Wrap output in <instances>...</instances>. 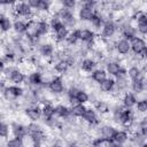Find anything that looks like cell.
<instances>
[{"mask_svg": "<svg viewBox=\"0 0 147 147\" xmlns=\"http://www.w3.org/2000/svg\"><path fill=\"white\" fill-rule=\"evenodd\" d=\"M114 119L124 126H129L133 122V113L129 108L117 107L114 110Z\"/></svg>", "mask_w": 147, "mask_h": 147, "instance_id": "1", "label": "cell"}, {"mask_svg": "<svg viewBox=\"0 0 147 147\" xmlns=\"http://www.w3.org/2000/svg\"><path fill=\"white\" fill-rule=\"evenodd\" d=\"M61 21L62 23L67 26V28H70V26H74L76 24V20H75V16L72 14L71 10L69 9H65L63 7H61L57 11V15H56Z\"/></svg>", "mask_w": 147, "mask_h": 147, "instance_id": "2", "label": "cell"}, {"mask_svg": "<svg viewBox=\"0 0 147 147\" xmlns=\"http://www.w3.org/2000/svg\"><path fill=\"white\" fill-rule=\"evenodd\" d=\"M51 30V25L47 21H38L34 26H33V33H32V37L34 38H39L41 36H45L48 33V31Z\"/></svg>", "mask_w": 147, "mask_h": 147, "instance_id": "3", "label": "cell"}, {"mask_svg": "<svg viewBox=\"0 0 147 147\" xmlns=\"http://www.w3.org/2000/svg\"><path fill=\"white\" fill-rule=\"evenodd\" d=\"M14 11L17 16L21 17H29L32 14V8L29 6L28 2H17L14 6Z\"/></svg>", "mask_w": 147, "mask_h": 147, "instance_id": "4", "label": "cell"}, {"mask_svg": "<svg viewBox=\"0 0 147 147\" xmlns=\"http://www.w3.org/2000/svg\"><path fill=\"white\" fill-rule=\"evenodd\" d=\"M130 46H131V51H132L134 54L141 55L147 45H146V41H145L142 38H140V37L137 36V37H134L133 39L130 40Z\"/></svg>", "mask_w": 147, "mask_h": 147, "instance_id": "5", "label": "cell"}, {"mask_svg": "<svg viewBox=\"0 0 147 147\" xmlns=\"http://www.w3.org/2000/svg\"><path fill=\"white\" fill-rule=\"evenodd\" d=\"M48 90L55 94H60L64 91V85H63V80L60 76H55L53 77L49 82H48Z\"/></svg>", "mask_w": 147, "mask_h": 147, "instance_id": "6", "label": "cell"}, {"mask_svg": "<svg viewBox=\"0 0 147 147\" xmlns=\"http://www.w3.org/2000/svg\"><path fill=\"white\" fill-rule=\"evenodd\" d=\"M2 92L8 98L9 96H11V98H20V96L23 95L24 90L21 86H18V85H8V86H6L2 90Z\"/></svg>", "mask_w": 147, "mask_h": 147, "instance_id": "7", "label": "cell"}, {"mask_svg": "<svg viewBox=\"0 0 147 147\" xmlns=\"http://www.w3.org/2000/svg\"><path fill=\"white\" fill-rule=\"evenodd\" d=\"M8 79L14 85H18L25 80V75L20 69H10L9 74H8Z\"/></svg>", "mask_w": 147, "mask_h": 147, "instance_id": "8", "label": "cell"}, {"mask_svg": "<svg viewBox=\"0 0 147 147\" xmlns=\"http://www.w3.org/2000/svg\"><path fill=\"white\" fill-rule=\"evenodd\" d=\"M116 32V25L113 21H105L101 30V36L103 38H110Z\"/></svg>", "mask_w": 147, "mask_h": 147, "instance_id": "9", "label": "cell"}, {"mask_svg": "<svg viewBox=\"0 0 147 147\" xmlns=\"http://www.w3.org/2000/svg\"><path fill=\"white\" fill-rule=\"evenodd\" d=\"M10 129H11V132L14 134V137H18V138H24L29 132H28V126H24L23 124L21 123H11L10 125Z\"/></svg>", "mask_w": 147, "mask_h": 147, "instance_id": "10", "label": "cell"}, {"mask_svg": "<svg viewBox=\"0 0 147 147\" xmlns=\"http://www.w3.org/2000/svg\"><path fill=\"white\" fill-rule=\"evenodd\" d=\"M82 118L88 123V124H92V125H96L99 124V119H98V115H96V111L92 108H86L84 115L82 116Z\"/></svg>", "mask_w": 147, "mask_h": 147, "instance_id": "11", "label": "cell"}, {"mask_svg": "<svg viewBox=\"0 0 147 147\" xmlns=\"http://www.w3.org/2000/svg\"><path fill=\"white\" fill-rule=\"evenodd\" d=\"M25 114H26V116H28L31 121H33V122L38 121V119L42 116V114H41V108H40L39 106H32V107L26 108V109H25Z\"/></svg>", "mask_w": 147, "mask_h": 147, "instance_id": "12", "label": "cell"}, {"mask_svg": "<svg viewBox=\"0 0 147 147\" xmlns=\"http://www.w3.org/2000/svg\"><path fill=\"white\" fill-rule=\"evenodd\" d=\"M115 47H116V51H117L119 54H122V55H126V54H129L130 51H131L130 41L126 40V39H124V38L119 39V40L116 42V46H115Z\"/></svg>", "mask_w": 147, "mask_h": 147, "instance_id": "13", "label": "cell"}, {"mask_svg": "<svg viewBox=\"0 0 147 147\" xmlns=\"http://www.w3.org/2000/svg\"><path fill=\"white\" fill-rule=\"evenodd\" d=\"M94 14H95V11L93 9L87 8V7H84V6H82L80 9H79V11H78L79 18L82 21H85V22H91L92 18H93V16H94Z\"/></svg>", "mask_w": 147, "mask_h": 147, "instance_id": "14", "label": "cell"}, {"mask_svg": "<svg viewBox=\"0 0 147 147\" xmlns=\"http://www.w3.org/2000/svg\"><path fill=\"white\" fill-rule=\"evenodd\" d=\"M41 114H42L44 119L49 122L53 119V117L55 115V107H53L51 103H45L41 107Z\"/></svg>", "mask_w": 147, "mask_h": 147, "instance_id": "15", "label": "cell"}, {"mask_svg": "<svg viewBox=\"0 0 147 147\" xmlns=\"http://www.w3.org/2000/svg\"><path fill=\"white\" fill-rule=\"evenodd\" d=\"M137 29L141 34H147V15L141 13L137 18Z\"/></svg>", "mask_w": 147, "mask_h": 147, "instance_id": "16", "label": "cell"}, {"mask_svg": "<svg viewBox=\"0 0 147 147\" xmlns=\"http://www.w3.org/2000/svg\"><path fill=\"white\" fill-rule=\"evenodd\" d=\"M79 38L83 42H86V44H91L94 41V38H95V33L90 30V29H80V33H79Z\"/></svg>", "mask_w": 147, "mask_h": 147, "instance_id": "17", "label": "cell"}, {"mask_svg": "<svg viewBox=\"0 0 147 147\" xmlns=\"http://www.w3.org/2000/svg\"><path fill=\"white\" fill-rule=\"evenodd\" d=\"M122 101H123L124 108H129V109H131V108H132L133 106H136L137 102H138L136 94H134V93H131V92L125 93V95L123 96V100H122Z\"/></svg>", "mask_w": 147, "mask_h": 147, "instance_id": "18", "label": "cell"}, {"mask_svg": "<svg viewBox=\"0 0 147 147\" xmlns=\"http://www.w3.org/2000/svg\"><path fill=\"white\" fill-rule=\"evenodd\" d=\"M71 63H72V61L70 59H63V60H60L59 62L55 63L54 69L59 74H64L69 69V67L71 65Z\"/></svg>", "mask_w": 147, "mask_h": 147, "instance_id": "19", "label": "cell"}, {"mask_svg": "<svg viewBox=\"0 0 147 147\" xmlns=\"http://www.w3.org/2000/svg\"><path fill=\"white\" fill-rule=\"evenodd\" d=\"M121 70H122V67H121V64L118 63V62H116V61H110V62H108L107 63V65H106V71H107V74H109V75H111V76H118V74L121 72Z\"/></svg>", "mask_w": 147, "mask_h": 147, "instance_id": "20", "label": "cell"}, {"mask_svg": "<svg viewBox=\"0 0 147 147\" xmlns=\"http://www.w3.org/2000/svg\"><path fill=\"white\" fill-rule=\"evenodd\" d=\"M95 67H96V62L93 59L87 57V59H84L80 62V68L85 72H93L95 70Z\"/></svg>", "mask_w": 147, "mask_h": 147, "instance_id": "21", "label": "cell"}, {"mask_svg": "<svg viewBox=\"0 0 147 147\" xmlns=\"http://www.w3.org/2000/svg\"><path fill=\"white\" fill-rule=\"evenodd\" d=\"M127 139H129V134L125 131H123V130H116L115 133H114V136H113L111 141L117 142L119 145H123V144H125L127 141Z\"/></svg>", "mask_w": 147, "mask_h": 147, "instance_id": "22", "label": "cell"}, {"mask_svg": "<svg viewBox=\"0 0 147 147\" xmlns=\"http://www.w3.org/2000/svg\"><path fill=\"white\" fill-rule=\"evenodd\" d=\"M13 29L16 33L18 34H22V33H25L29 31V23H25L21 20H17L13 23Z\"/></svg>", "mask_w": 147, "mask_h": 147, "instance_id": "23", "label": "cell"}, {"mask_svg": "<svg viewBox=\"0 0 147 147\" xmlns=\"http://www.w3.org/2000/svg\"><path fill=\"white\" fill-rule=\"evenodd\" d=\"M115 131H116L115 127H113L110 125H105V126H102L100 129V137L103 138V139H107V140H110L111 141Z\"/></svg>", "mask_w": 147, "mask_h": 147, "instance_id": "24", "label": "cell"}, {"mask_svg": "<svg viewBox=\"0 0 147 147\" xmlns=\"http://www.w3.org/2000/svg\"><path fill=\"white\" fill-rule=\"evenodd\" d=\"M91 77H92V79L95 82V83H98L99 85L107 78V71L106 70H103V69H95L92 74H91Z\"/></svg>", "mask_w": 147, "mask_h": 147, "instance_id": "25", "label": "cell"}, {"mask_svg": "<svg viewBox=\"0 0 147 147\" xmlns=\"http://www.w3.org/2000/svg\"><path fill=\"white\" fill-rule=\"evenodd\" d=\"M39 53H40V55L44 56V57H51V56L53 55V53H54V47H53V45L49 44V42L42 44V45H40V47H39Z\"/></svg>", "mask_w": 147, "mask_h": 147, "instance_id": "26", "label": "cell"}, {"mask_svg": "<svg viewBox=\"0 0 147 147\" xmlns=\"http://www.w3.org/2000/svg\"><path fill=\"white\" fill-rule=\"evenodd\" d=\"M116 86V82L113 78H106L101 84H100V90L102 92H111Z\"/></svg>", "mask_w": 147, "mask_h": 147, "instance_id": "27", "label": "cell"}, {"mask_svg": "<svg viewBox=\"0 0 147 147\" xmlns=\"http://www.w3.org/2000/svg\"><path fill=\"white\" fill-rule=\"evenodd\" d=\"M55 115L62 118H67L71 115V109L64 105H57L55 107Z\"/></svg>", "mask_w": 147, "mask_h": 147, "instance_id": "28", "label": "cell"}, {"mask_svg": "<svg viewBox=\"0 0 147 147\" xmlns=\"http://www.w3.org/2000/svg\"><path fill=\"white\" fill-rule=\"evenodd\" d=\"M29 83L32 86H39L42 84V76L38 71H33L29 75Z\"/></svg>", "mask_w": 147, "mask_h": 147, "instance_id": "29", "label": "cell"}, {"mask_svg": "<svg viewBox=\"0 0 147 147\" xmlns=\"http://www.w3.org/2000/svg\"><path fill=\"white\" fill-rule=\"evenodd\" d=\"M0 25H1V31L2 32H7L13 28V23H11L10 18L7 17L5 14L0 15Z\"/></svg>", "mask_w": 147, "mask_h": 147, "instance_id": "30", "label": "cell"}, {"mask_svg": "<svg viewBox=\"0 0 147 147\" xmlns=\"http://www.w3.org/2000/svg\"><path fill=\"white\" fill-rule=\"evenodd\" d=\"M54 36L57 41H64V40H67V38L69 36V30L65 25H63L62 28H60L57 31L54 32Z\"/></svg>", "mask_w": 147, "mask_h": 147, "instance_id": "31", "label": "cell"}, {"mask_svg": "<svg viewBox=\"0 0 147 147\" xmlns=\"http://www.w3.org/2000/svg\"><path fill=\"white\" fill-rule=\"evenodd\" d=\"M131 88L134 93H141L144 90H145V82L142 78H139V79H136V80H132L131 82Z\"/></svg>", "mask_w": 147, "mask_h": 147, "instance_id": "32", "label": "cell"}, {"mask_svg": "<svg viewBox=\"0 0 147 147\" xmlns=\"http://www.w3.org/2000/svg\"><path fill=\"white\" fill-rule=\"evenodd\" d=\"M79 33H80V29H75V30L70 31V32H69V36H68V38H67V42H68L69 45H75V44H77V41L80 40Z\"/></svg>", "mask_w": 147, "mask_h": 147, "instance_id": "33", "label": "cell"}, {"mask_svg": "<svg viewBox=\"0 0 147 147\" xmlns=\"http://www.w3.org/2000/svg\"><path fill=\"white\" fill-rule=\"evenodd\" d=\"M122 36H123L124 39H126V40H129V41H130L131 39H133L134 37H137L134 29H133L132 26H130V25H126V26L123 28V30H122Z\"/></svg>", "mask_w": 147, "mask_h": 147, "instance_id": "34", "label": "cell"}, {"mask_svg": "<svg viewBox=\"0 0 147 147\" xmlns=\"http://www.w3.org/2000/svg\"><path fill=\"white\" fill-rule=\"evenodd\" d=\"M127 77L131 79V82L136 80V79H139V78H141V70L138 67L133 65L127 70Z\"/></svg>", "mask_w": 147, "mask_h": 147, "instance_id": "35", "label": "cell"}, {"mask_svg": "<svg viewBox=\"0 0 147 147\" xmlns=\"http://www.w3.org/2000/svg\"><path fill=\"white\" fill-rule=\"evenodd\" d=\"M70 109H71V115H72V116H75V117H82V116L84 115L85 110H86V107H85L84 105L78 103V105L72 106Z\"/></svg>", "mask_w": 147, "mask_h": 147, "instance_id": "36", "label": "cell"}, {"mask_svg": "<svg viewBox=\"0 0 147 147\" xmlns=\"http://www.w3.org/2000/svg\"><path fill=\"white\" fill-rule=\"evenodd\" d=\"M145 137L140 133V131L139 132H134L133 134H132V137H131V141L137 146V147H141L146 141H145Z\"/></svg>", "mask_w": 147, "mask_h": 147, "instance_id": "37", "label": "cell"}, {"mask_svg": "<svg viewBox=\"0 0 147 147\" xmlns=\"http://www.w3.org/2000/svg\"><path fill=\"white\" fill-rule=\"evenodd\" d=\"M7 147H24L23 138L14 137V138L9 139V140L7 141Z\"/></svg>", "mask_w": 147, "mask_h": 147, "instance_id": "38", "label": "cell"}, {"mask_svg": "<svg viewBox=\"0 0 147 147\" xmlns=\"http://www.w3.org/2000/svg\"><path fill=\"white\" fill-rule=\"evenodd\" d=\"M109 144H110V140H107L100 137L92 141L91 147H109Z\"/></svg>", "mask_w": 147, "mask_h": 147, "instance_id": "39", "label": "cell"}, {"mask_svg": "<svg viewBox=\"0 0 147 147\" xmlns=\"http://www.w3.org/2000/svg\"><path fill=\"white\" fill-rule=\"evenodd\" d=\"M49 25H51V30H52L53 32H55V31H57L60 28H62L64 24L62 23V21H61L57 16H55V17H53V18L51 20Z\"/></svg>", "mask_w": 147, "mask_h": 147, "instance_id": "40", "label": "cell"}, {"mask_svg": "<svg viewBox=\"0 0 147 147\" xmlns=\"http://www.w3.org/2000/svg\"><path fill=\"white\" fill-rule=\"evenodd\" d=\"M91 23L95 26V28H102V25H103V20H102V17H101V15H99L98 13H95L94 14V16H93V18H92V21H91Z\"/></svg>", "mask_w": 147, "mask_h": 147, "instance_id": "41", "label": "cell"}, {"mask_svg": "<svg viewBox=\"0 0 147 147\" xmlns=\"http://www.w3.org/2000/svg\"><path fill=\"white\" fill-rule=\"evenodd\" d=\"M136 108L139 113H146L147 111V99H141L137 102Z\"/></svg>", "mask_w": 147, "mask_h": 147, "instance_id": "42", "label": "cell"}, {"mask_svg": "<svg viewBox=\"0 0 147 147\" xmlns=\"http://www.w3.org/2000/svg\"><path fill=\"white\" fill-rule=\"evenodd\" d=\"M49 7H51V3L48 1H46V0H39L36 9H38L40 11H47L49 9Z\"/></svg>", "mask_w": 147, "mask_h": 147, "instance_id": "43", "label": "cell"}, {"mask_svg": "<svg viewBox=\"0 0 147 147\" xmlns=\"http://www.w3.org/2000/svg\"><path fill=\"white\" fill-rule=\"evenodd\" d=\"M0 136L5 139L9 136V125L7 123H5L3 121L1 122V125H0Z\"/></svg>", "mask_w": 147, "mask_h": 147, "instance_id": "44", "label": "cell"}, {"mask_svg": "<svg viewBox=\"0 0 147 147\" xmlns=\"http://www.w3.org/2000/svg\"><path fill=\"white\" fill-rule=\"evenodd\" d=\"M61 5H62L63 8L71 10V9L75 8V6H76V1H75V0H63V1L61 2Z\"/></svg>", "mask_w": 147, "mask_h": 147, "instance_id": "45", "label": "cell"}, {"mask_svg": "<svg viewBox=\"0 0 147 147\" xmlns=\"http://www.w3.org/2000/svg\"><path fill=\"white\" fill-rule=\"evenodd\" d=\"M96 110H99V113H106L108 111V105L102 101H99L96 103Z\"/></svg>", "mask_w": 147, "mask_h": 147, "instance_id": "46", "label": "cell"}, {"mask_svg": "<svg viewBox=\"0 0 147 147\" xmlns=\"http://www.w3.org/2000/svg\"><path fill=\"white\" fill-rule=\"evenodd\" d=\"M82 6L87 7V8H91V9H93V10H94V8H95V6H96V2H95V1H93V0H87V1H84Z\"/></svg>", "mask_w": 147, "mask_h": 147, "instance_id": "47", "label": "cell"}, {"mask_svg": "<svg viewBox=\"0 0 147 147\" xmlns=\"http://www.w3.org/2000/svg\"><path fill=\"white\" fill-rule=\"evenodd\" d=\"M139 127L142 129V127H147V116L144 117L140 122H139Z\"/></svg>", "mask_w": 147, "mask_h": 147, "instance_id": "48", "label": "cell"}, {"mask_svg": "<svg viewBox=\"0 0 147 147\" xmlns=\"http://www.w3.org/2000/svg\"><path fill=\"white\" fill-rule=\"evenodd\" d=\"M140 133H141L145 138H147V127H142V129H140Z\"/></svg>", "mask_w": 147, "mask_h": 147, "instance_id": "49", "label": "cell"}, {"mask_svg": "<svg viewBox=\"0 0 147 147\" xmlns=\"http://www.w3.org/2000/svg\"><path fill=\"white\" fill-rule=\"evenodd\" d=\"M67 147H79V145L76 142V141H71V142H69L68 144V146Z\"/></svg>", "mask_w": 147, "mask_h": 147, "instance_id": "50", "label": "cell"}, {"mask_svg": "<svg viewBox=\"0 0 147 147\" xmlns=\"http://www.w3.org/2000/svg\"><path fill=\"white\" fill-rule=\"evenodd\" d=\"M109 147H122V145H119V144H117V142H114V141H110Z\"/></svg>", "mask_w": 147, "mask_h": 147, "instance_id": "51", "label": "cell"}, {"mask_svg": "<svg viewBox=\"0 0 147 147\" xmlns=\"http://www.w3.org/2000/svg\"><path fill=\"white\" fill-rule=\"evenodd\" d=\"M142 56H144V59H146L147 60V46H146V48L144 49V52H142V54H141Z\"/></svg>", "mask_w": 147, "mask_h": 147, "instance_id": "52", "label": "cell"}, {"mask_svg": "<svg viewBox=\"0 0 147 147\" xmlns=\"http://www.w3.org/2000/svg\"><path fill=\"white\" fill-rule=\"evenodd\" d=\"M51 147H63L62 145H60V144H53Z\"/></svg>", "mask_w": 147, "mask_h": 147, "instance_id": "53", "label": "cell"}, {"mask_svg": "<svg viewBox=\"0 0 147 147\" xmlns=\"http://www.w3.org/2000/svg\"><path fill=\"white\" fill-rule=\"evenodd\" d=\"M141 147H147V142H145V144H144V145H142Z\"/></svg>", "mask_w": 147, "mask_h": 147, "instance_id": "54", "label": "cell"}]
</instances>
